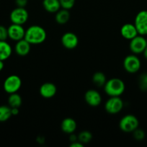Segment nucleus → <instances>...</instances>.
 <instances>
[{
    "instance_id": "473e14b6",
    "label": "nucleus",
    "mask_w": 147,
    "mask_h": 147,
    "mask_svg": "<svg viewBox=\"0 0 147 147\" xmlns=\"http://www.w3.org/2000/svg\"><path fill=\"white\" fill-rule=\"evenodd\" d=\"M144 53V57H145V58L147 60V46H146V47L145 48V50H144V53Z\"/></svg>"
},
{
    "instance_id": "7ed1b4c3",
    "label": "nucleus",
    "mask_w": 147,
    "mask_h": 147,
    "mask_svg": "<svg viewBox=\"0 0 147 147\" xmlns=\"http://www.w3.org/2000/svg\"><path fill=\"white\" fill-rule=\"evenodd\" d=\"M139 121L135 116L131 114L126 115L121 119L119 122V126L121 131L125 133L133 132L138 128Z\"/></svg>"
},
{
    "instance_id": "f03ea898",
    "label": "nucleus",
    "mask_w": 147,
    "mask_h": 147,
    "mask_svg": "<svg viewBox=\"0 0 147 147\" xmlns=\"http://www.w3.org/2000/svg\"><path fill=\"white\" fill-rule=\"evenodd\" d=\"M125 86L124 82L120 78H111L106 82L104 86L105 93L110 97L120 96L124 93Z\"/></svg>"
},
{
    "instance_id": "7c9ffc66",
    "label": "nucleus",
    "mask_w": 147,
    "mask_h": 147,
    "mask_svg": "<svg viewBox=\"0 0 147 147\" xmlns=\"http://www.w3.org/2000/svg\"><path fill=\"white\" fill-rule=\"evenodd\" d=\"M70 141L71 142H74L76 141H78V137H76V135L71 134L70 136Z\"/></svg>"
},
{
    "instance_id": "412c9836",
    "label": "nucleus",
    "mask_w": 147,
    "mask_h": 147,
    "mask_svg": "<svg viewBox=\"0 0 147 147\" xmlns=\"http://www.w3.org/2000/svg\"><path fill=\"white\" fill-rule=\"evenodd\" d=\"M22 103V98L18 93H14L10 94L8 98V104L11 108H20Z\"/></svg>"
},
{
    "instance_id": "f3484780",
    "label": "nucleus",
    "mask_w": 147,
    "mask_h": 147,
    "mask_svg": "<svg viewBox=\"0 0 147 147\" xmlns=\"http://www.w3.org/2000/svg\"><path fill=\"white\" fill-rule=\"evenodd\" d=\"M12 49L6 40H0V60H7L11 56Z\"/></svg>"
},
{
    "instance_id": "dca6fc26",
    "label": "nucleus",
    "mask_w": 147,
    "mask_h": 147,
    "mask_svg": "<svg viewBox=\"0 0 147 147\" xmlns=\"http://www.w3.org/2000/svg\"><path fill=\"white\" fill-rule=\"evenodd\" d=\"M61 128L64 133L71 134L76 130V123L71 118H66L62 121Z\"/></svg>"
},
{
    "instance_id": "2eb2a0df",
    "label": "nucleus",
    "mask_w": 147,
    "mask_h": 147,
    "mask_svg": "<svg viewBox=\"0 0 147 147\" xmlns=\"http://www.w3.org/2000/svg\"><path fill=\"white\" fill-rule=\"evenodd\" d=\"M14 50L16 53L20 56H26L30 51V44L24 39L17 42L14 46Z\"/></svg>"
},
{
    "instance_id": "f8f14e48",
    "label": "nucleus",
    "mask_w": 147,
    "mask_h": 147,
    "mask_svg": "<svg viewBox=\"0 0 147 147\" xmlns=\"http://www.w3.org/2000/svg\"><path fill=\"white\" fill-rule=\"evenodd\" d=\"M84 99L86 103L92 107L98 106L102 102V96L100 93L93 89L88 90L85 93Z\"/></svg>"
},
{
    "instance_id": "1a4fd4ad",
    "label": "nucleus",
    "mask_w": 147,
    "mask_h": 147,
    "mask_svg": "<svg viewBox=\"0 0 147 147\" xmlns=\"http://www.w3.org/2000/svg\"><path fill=\"white\" fill-rule=\"evenodd\" d=\"M123 108V102L120 96L110 97L105 104V111L110 114H117Z\"/></svg>"
},
{
    "instance_id": "393cba45",
    "label": "nucleus",
    "mask_w": 147,
    "mask_h": 147,
    "mask_svg": "<svg viewBox=\"0 0 147 147\" xmlns=\"http://www.w3.org/2000/svg\"><path fill=\"white\" fill-rule=\"evenodd\" d=\"M139 86L142 90H147V73H144L140 76Z\"/></svg>"
},
{
    "instance_id": "0eeeda50",
    "label": "nucleus",
    "mask_w": 147,
    "mask_h": 147,
    "mask_svg": "<svg viewBox=\"0 0 147 147\" xmlns=\"http://www.w3.org/2000/svg\"><path fill=\"white\" fill-rule=\"evenodd\" d=\"M29 14L24 7H18L14 9L10 13V18L12 23L22 25L28 20Z\"/></svg>"
},
{
    "instance_id": "4be33fe9",
    "label": "nucleus",
    "mask_w": 147,
    "mask_h": 147,
    "mask_svg": "<svg viewBox=\"0 0 147 147\" xmlns=\"http://www.w3.org/2000/svg\"><path fill=\"white\" fill-rule=\"evenodd\" d=\"M12 116L10 106H0V122H5Z\"/></svg>"
},
{
    "instance_id": "cd10ccee",
    "label": "nucleus",
    "mask_w": 147,
    "mask_h": 147,
    "mask_svg": "<svg viewBox=\"0 0 147 147\" xmlns=\"http://www.w3.org/2000/svg\"><path fill=\"white\" fill-rule=\"evenodd\" d=\"M28 0H15V3L18 7H24L27 4Z\"/></svg>"
},
{
    "instance_id": "2f4dec72",
    "label": "nucleus",
    "mask_w": 147,
    "mask_h": 147,
    "mask_svg": "<svg viewBox=\"0 0 147 147\" xmlns=\"http://www.w3.org/2000/svg\"><path fill=\"white\" fill-rule=\"evenodd\" d=\"M4 62L2 60H0V72L4 69Z\"/></svg>"
},
{
    "instance_id": "bb28decb",
    "label": "nucleus",
    "mask_w": 147,
    "mask_h": 147,
    "mask_svg": "<svg viewBox=\"0 0 147 147\" xmlns=\"http://www.w3.org/2000/svg\"><path fill=\"white\" fill-rule=\"evenodd\" d=\"M8 37L7 28H6L4 26L0 25V40H7Z\"/></svg>"
},
{
    "instance_id": "b1692460",
    "label": "nucleus",
    "mask_w": 147,
    "mask_h": 147,
    "mask_svg": "<svg viewBox=\"0 0 147 147\" xmlns=\"http://www.w3.org/2000/svg\"><path fill=\"white\" fill-rule=\"evenodd\" d=\"M59 1L62 9L68 10L71 9L75 4V0H59Z\"/></svg>"
},
{
    "instance_id": "a211bd4d",
    "label": "nucleus",
    "mask_w": 147,
    "mask_h": 147,
    "mask_svg": "<svg viewBox=\"0 0 147 147\" xmlns=\"http://www.w3.org/2000/svg\"><path fill=\"white\" fill-rule=\"evenodd\" d=\"M43 6L50 13H56L61 7L59 0H43Z\"/></svg>"
},
{
    "instance_id": "4468645a",
    "label": "nucleus",
    "mask_w": 147,
    "mask_h": 147,
    "mask_svg": "<svg viewBox=\"0 0 147 147\" xmlns=\"http://www.w3.org/2000/svg\"><path fill=\"white\" fill-rule=\"evenodd\" d=\"M120 34L126 40H132L133 38L138 34V31L135 28L134 24H131V23H127V24H123L120 29Z\"/></svg>"
},
{
    "instance_id": "f257e3e1",
    "label": "nucleus",
    "mask_w": 147,
    "mask_h": 147,
    "mask_svg": "<svg viewBox=\"0 0 147 147\" xmlns=\"http://www.w3.org/2000/svg\"><path fill=\"white\" fill-rule=\"evenodd\" d=\"M46 32L43 27L39 25H33L25 30L24 39L30 45H38L46 40Z\"/></svg>"
},
{
    "instance_id": "39448f33",
    "label": "nucleus",
    "mask_w": 147,
    "mask_h": 147,
    "mask_svg": "<svg viewBox=\"0 0 147 147\" xmlns=\"http://www.w3.org/2000/svg\"><path fill=\"white\" fill-rule=\"evenodd\" d=\"M141 60L135 54L126 56L123 60L124 69L129 73H137L141 68Z\"/></svg>"
},
{
    "instance_id": "423d86ee",
    "label": "nucleus",
    "mask_w": 147,
    "mask_h": 147,
    "mask_svg": "<svg viewBox=\"0 0 147 147\" xmlns=\"http://www.w3.org/2000/svg\"><path fill=\"white\" fill-rule=\"evenodd\" d=\"M134 25L138 34L147 35V10H142L136 14L134 20Z\"/></svg>"
},
{
    "instance_id": "5701e85b",
    "label": "nucleus",
    "mask_w": 147,
    "mask_h": 147,
    "mask_svg": "<svg viewBox=\"0 0 147 147\" xmlns=\"http://www.w3.org/2000/svg\"><path fill=\"white\" fill-rule=\"evenodd\" d=\"M92 135L88 131H83L80 132L78 136V140L82 144H87L92 140Z\"/></svg>"
},
{
    "instance_id": "a878e982",
    "label": "nucleus",
    "mask_w": 147,
    "mask_h": 147,
    "mask_svg": "<svg viewBox=\"0 0 147 147\" xmlns=\"http://www.w3.org/2000/svg\"><path fill=\"white\" fill-rule=\"evenodd\" d=\"M133 133V137L135 140L141 141L145 138V132L141 129L137 128Z\"/></svg>"
},
{
    "instance_id": "6e6552de",
    "label": "nucleus",
    "mask_w": 147,
    "mask_h": 147,
    "mask_svg": "<svg viewBox=\"0 0 147 147\" xmlns=\"http://www.w3.org/2000/svg\"><path fill=\"white\" fill-rule=\"evenodd\" d=\"M147 46V40L143 35H137L130 40L129 48L133 54L138 55L144 53Z\"/></svg>"
},
{
    "instance_id": "9b49d317",
    "label": "nucleus",
    "mask_w": 147,
    "mask_h": 147,
    "mask_svg": "<svg viewBox=\"0 0 147 147\" xmlns=\"http://www.w3.org/2000/svg\"><path fill=\"white\" fill-rule=\"evenodd\" d=\"M61 43L65 48L72 50L78 45L79 39L74 33L69 32L63 34L61 37Z\"/></svg>"
},
{
    "instance_id": "c756f323",
    "label": "nucleus",
    "mask_w": 147,
    "mask_h": 147,
    "mask_svg": "<svg viewBox=\"0 0 147 147\" xmlns=\"http://www.w3.org/2000/svg\"><path fill=\"white\" fill-rule=\"evenodd\" d=\"M11 113L12 116H16L19 113V108H11Z\"/></svg>"
},
{
    "instance_id": "20e7f679",
    "label": "nucleus",
    "mask_w": 147,
    "mask_h": 147,
    "mask_svg": "<svg viewBox=\"0 0 147 147\" xmlns=\"http://www.w3.org/2000/svg\"><path fill=\"white\" fill-rule=\"evenodd\" d=\"M22 86V80L19 76L11 75L8 76L4 81L3 88L6 93L9 94L17 93Z\"/></svg>"
},
{
    "instance_id": "aec40b11",
    "label": "nucleus",
    "mask_w": 147,
    "mask_h": 147,
    "mask_svg": "<svg viewBox=\"0 0 147 147\" xmlns=\"http://www.w3.org/2000/svg\"><path fill=\"white\" fill-rule=\"evenodd\" d=\"M92 82L97 87H102L107 82L106 76L102 72H96L92 76Z\"/></svg>"
},
{
    "instance_id": "6ab92c4d",
    "label": "nucleus",
    "mask_w": 147,
    "mask_h": 147,
    "mask_svg": "<svg viewBox=\"0 0 147 147\" xmlns=\"http://www.w3.org/2000/svg\"><path fill=\"white\" fill-rule=\"evenodd\" d=\"M69 18H70V13L68 11V9H59L55 16V20L56 22L60 24H64L67 23Z\"/></svg>"
},
{
    "instance_id": "c85d7f7f",
    "label": "nucleus",
    "mask_w": 147,
    "mask_h": 147,
    "mask_svg": "<svg viewBox=\"0 0 147 147\" xmlns=\"http://www.w3.org/2000/svg\"><path fill=\"white\" fill-rule=\"evenodd\" d=\"M71 147H83L84 144L81 143L80 142H78V141H76L74 142H72L71 144L70 145Z\"/></svg>"
},
{
    "instance_id": "ddd939ff",
    "label": "nucleus",
    "mask_w": 147,
    "mask_h": 147,
    "mask_svg": "<svg viewBox=\"0 0 147 147\" xmlns=\"http://www.w3.org/2000/svg\"><path fill=\"white\" fill-rule=\"evenodd\" d=\"M39 91L42 97L45 98H50L56 95L57 88L52 83H45L40 86Z\"/></svg>"
},
{
    "instance_id": "9d476101",
    "label": "nucleus",
    "mask_w": 147,
    "mask_h": 147,
    "mask_svg": "<svg viewBox=\"0 0 147 147\" xmlns=\"http://www.w3.org/2000/svg\"><path fill=\"white\" fill-rule=\"evenodd\" d=\"M8 31V37L14 41H19V40L24 39V34H25V30L23 28L22 25L17 24H12L9 26L7 28Z\"/></svg>"
}]
</instances>
